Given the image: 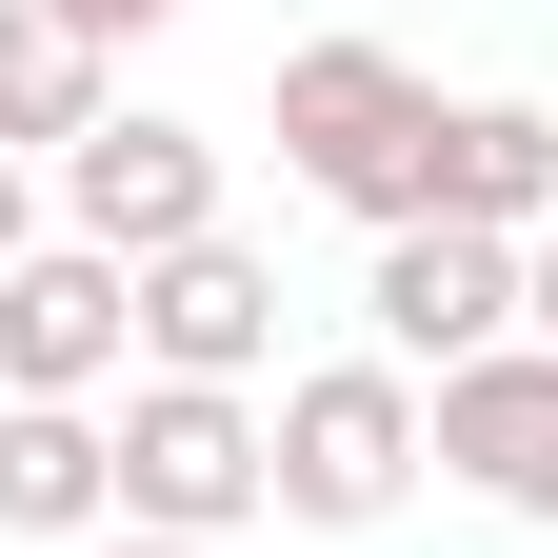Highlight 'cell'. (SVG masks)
I'll return each mask as SVG.
<instances>
[{
  "label": "cell",
  "instance_id": "4",
  "mask_svg": "<svg viewBox=\"0 0 558 558\" xmlns=\"http://www.w3.org/2000/svg\"><path fill=\"white\" fill-rule=\"evenodd\" d=\"M40 199H60V240H100V259L140 279V259H180V240H220V140L160 120V100H120V120H100Z\"/></svg>",
  "mask_w": 558,
  "mask_h": 558
},
{
  "label": "cell",
  "instance_id": "7",
  "mask_svg": "<svg viewBox=\"0 0 558 558\" xmlns=\"http://www.w3.org/2000/svg\"><path fill=\"white\" fill-rule=\"evenodd\" d=\"M120 360H140V279L100 240H40L0 279V399H120Z\"/></svg>",
  "mask_w": 558,
  "mask_h": 558
},
{
  "label": "cell",
  "instance_id": "2",
  "mask_svg": "<svg viewBox=\"0 0 558 558\" xmlns=\"http://www.w3.org/2000/svg\"><path fill=\"white\" fill-rule=\"evenodd\" d=\"M100 439H120V538L240 558V538L279 519V459H259V399H240V379H120Z\"/></svg>",
  "mask_w": 558,
  "mask_h": 558
},
{
  "label": "cell",
  "instance_id": "3",
  "mask_svg": "<svg viewBox=\"0 0 558 558\" xmlns=\"http://www.w3.org/2000/svg\"><path fill=\"white\" fill-rule=\"evenodd\" d=\"M259 459H279V519H300V538H379L418 499V379L379 360V339H360V360H300L259 399Z\"/></svg>",
  "mask_w": 558,
  "mask_h": 558
},
{
  "label": "cell",
  "instance_id": "12",
  "mask_svg": "<svg viewBox=\"0 0 558 558\" xmlns=\"http://www.w3.org/2000/svg\"><path fill=\"white\" fill-rule=\"evenodd\" d=\"M40 240H60V199H40V160H0V279H21Z\"/></svg>",
  "mask_w": 558,
  "mask_h": 558
},
{
  "label": "cell",
  "instance_id": "10",
  "mask_svg": "<svg viewBox=\"0 0 558 558\" xmlns=\"http://www.w3.org/2000/svg\"><path fill=\"white\" fill-rule=\"evenodd\" d=\"M120 120V60L81 40V21H40V0H0V160H81V140Z\"/></svg>",
  "mask_w": 558,
  "mask_h": 558
},
{
  "label": "cell",
  "instance_id": "14",
  "mask_svg": "<svg viewBox=\"0 0 558 558\" xmlns=\"http://www.w3.org/2000/svg\"><path fill=\"white\" fill-rule=\"evenodd\" d=\"M519 339H538V360H558V220L519 240Z\"/></svg>",
  "mask_w": 558,
  "mask_h": 558
},
{
  "label": "cell",
  "instance_id": "13",
  "mask_svg": "<svg viewBox=\"0 0 558 558\" xmlns=\"http://www.w3.org/2000/svg\"><path fill=\"white\" fill-rule=\"evenodd\" d=\"M40 21H81V40L120 60V40H160V21H180V0H40Z\"/></svg>",
  "mask_w": 558,
  "mask_h": 558
},
{
  "label": "cell",
  "instance_id": "1",
  "mask_svg": "<svg viewBox=\"0 0 558 558\" xmlns=\"http://www.w3.org/2000/svg\"><path fill=\"white\" fill-rule=\"evenodd\" d=\"M279 160H300V199H339L360 240L439 220V81H418L399 40H300L279 60Z\"/></svg>",
  "mask_w": 558,
  "mask_h": 558
},
{
  "label": "cell",
  "instance_id": "15",
  "mask_svg": "<svg viewBox=\"0 0 558 558\" xmlns=\"http://www.w3.org/2000/svg\"><path fill=\"white\" fill-rule=\"evenodd\" d=\"M81 558H199V538H120V519H100V538H81Z\"/></svg>",
  "mask_w": 558,
  "mask_h": 558
},
{
  "label": "cell",
  "instance_id": "8",
  "mask_svg": "<svg viewBox=\"0 0 558 558\" xmlns=\"http://www.w3.org/2000/svg\"><path fill=\"white\" fill-rule=\"evenodd\" d=\"M279 360V259L220 220V240H180V259H140V379H240L259 399Z\"/></svg>",
  "mask_w": 558,
  "mask_h": 558
},
{
  "label": "cell",
  "instance_id": "6",
  "mask_svg": "<svg viewBox=\"0 0 558 558\" xmlns=\"http://www.w3.org/2000/svg\"><path fill=\"white\" fill-rule=\"evenodd\" d=\"M418 459H439L459 499H499V519H558V360L499 339V360L418 379Z\"/></svg>",
  "mask_w": 558,
  "mask_h": 558
},
{
  "label": "cell",
  "instance_id": "11",
  "mask_svg": "<svg viewBox=\"0 0 558 558\" xmlns=\"http://www.w3.org/2000/svg\"><path fill=\"white\" fill-rule=\"evenodd\" d=\"M439 220H478V240L558 220V100H439Z\"/></svg>",
  "mask_w": 558,
  "mask_h": 558
},
{
  "label": "cell",
  "instance_id": "9",
  "mask_svg": "<svg viewBox=\"0 0 558 558\" xmlns=\"http://www.w3.org/2000/svg\"><path fill=\"white\" fill-rule=\"evenodd\" d=\"M120 519V439H100V399H0V538H60L81 558Z\"/></svg>",
  "mask_w": 558,
  "mask_h": 558
},
{
  "label": "cell",
  "instance_id": "5",
  "mask_svg": "<svg viewBox=\"0 0 558 558\" xmlns=\"http://www.w3.org/2000/svg\"><path fill=\"white\" fill-rule=\"evenodd\" d=\"M360 319H379L399 379L499 360V339H519V240H478V220H399V240L360 259Z\"/></svg>",
  "mask_w": 558,
  "mask_h": 558
}]
</instances>
